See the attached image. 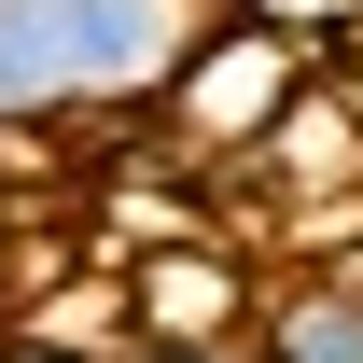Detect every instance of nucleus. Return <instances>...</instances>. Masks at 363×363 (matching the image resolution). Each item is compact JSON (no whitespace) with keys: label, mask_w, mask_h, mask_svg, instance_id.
Masks as SVG:
<instances>
[{"label":"nucleus","mask_w":363,"mask_h":363,"mask_svg":"<svg viewBox=\"0 0 363 363\" xmlns=\"http://www.w3.org/2000/svg\"><path fill=\"white\" fill-rule=\"evenodd\" d=\"M238 0H0V126H126Z\"/></svg>","instance_id":"obj_1"},{"label":"nucleus","mask_w":363,"mask_h":363,"mask_svg":"<svg viewBox=\"0 0 363 363\" xmlns=\"http://www.w3.org/2000/svg\"><path fill=\"white\" fill-rule=\"evenodd\" d=\"M308 84H321V70H308V43H294V28H266V14L238 0L224 28L182 56V84L154 98V112H168V126L196 140V154H224V168H238V154H252V140H266L279 112L308 98Z\"/></svg>","instance_id":"obj_2"},{"label":"nucleus","mask_w":363,"mask_h":363,"mask_svg":"<svg viewBox=\"0 0 363 363\" xmlns=\"http://www.w3.org/2000/svg\"><path fill=\"white\" fill-rule=\"evenodd\" d=\"M126 350H252V266L210 252V238L140 252V279H126Z\"/></svg>","instance_id":"obj_3"},{"label":"nucleus","mask_w":363,"mask_h":363,"mask_svg":"<svg viewBox=\"0 0 363 363\" xmlns=\"http://www.w3.org/2000/svg\"><path fill=\"white\" fill-rule=\"evenodd\" d=\"M252 363H363V266H308L252 294Z\"/></svg>","instance_id":"obj_4"},{"label":"nucleus","mask_w":363,"mask_h":363,"mask_svg":"<svg viewBox=\"0 0 363 363\" xmlns=\"http://www.w3.org/2000/svg\"><path fill=\"white\" fill-rule=\"evenodd\" d=\"M0 363H126V350H98V335H28V321H14Z\"/></svg>","instance_id":"obj_5"},{"label":"nucleus","mask_w":363,"mask_h":363,"mask_svg":"<svg viewBox=\"0 0 363 363\" xmlns=\"http://www.w3.org/2000/svg\"><path fill=\"white\" fill-rule=\"evenodd\" d=\"M14 321H28V294H14V238H0V335H14Z\"/></svg>","instance_id":"obj_6"},{"label":"nucleus","mask_w":363,"mask_h":363,"mask_svg":"<svg viewBox=\"0 0 363 363\" xmlns=\"http://www.w3.org/2000/svg\"><path fill=\"white\" fill-rule=\"evenodd\" d=\"M126 363H252V350H126Z\"/></svg>","instance_id":"obj_7"}]
</instances>
